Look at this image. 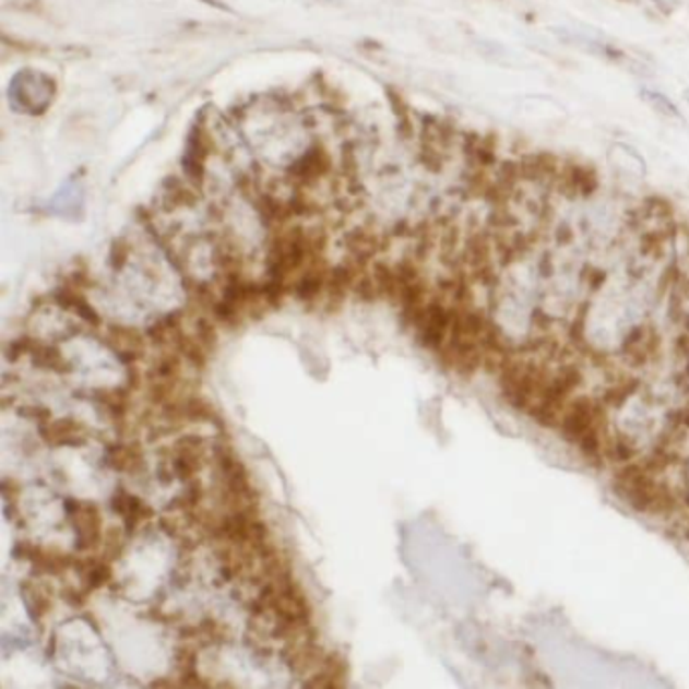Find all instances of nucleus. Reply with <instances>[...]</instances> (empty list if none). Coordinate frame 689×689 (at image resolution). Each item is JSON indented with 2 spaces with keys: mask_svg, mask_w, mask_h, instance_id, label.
I'll list each match as a JSON object with an SVG mask.
<instances>
[{
  "mask_svg": "<svg viewBox=\"0 0 689 689\" xmlns=\"http://www.w3.org/2000/svg\"><path fill=\"white\" fill-rule=\"evenodd\" d=\"M104 550H102V556L109 560V562H114V560H118L120 555H122L123 550V536L120 530H109L108 534H104Z\"/></svg>",
  "mask_w": 689,
  "mask_h": 689,
  "instance_id": "24",
  "label": "nucleus"
},
{
  "mask_svg": "<svg viewBox=\"0 0 689 689\" xmlns=\"http://www.w3.org/2000/svg\"><path fill=\"white\" fill-rule=\"evenodd\" d=\"M142 384H144L142 370L135 365H128V382H126V387L134 392L138 391V389H142Z\"/></svg>",
  "mask_w": 689,
  "mask_h": 689,
  "instance_id": "28",
  "label": "nucleus"
},
{
  "mask_svg": "<svg viewBox=\"0 0 689 689\" xmlns=\"http://www.w3.org/2000/svg\"><path fill=\"white\" fill-rule=\"evenodd\" d=\"M19 494H21V486H19L14 479H11V477H4V482H2V496H4L7 503L19 500Z\"/></svg>",
  "mask_w": 689,
  "mask_h": 689,
  "instance_id": "29",
  "label": "nucleus"
},
{
  "mask_svg": "<svg viewBox=\"0 0 689 689\" xmlns=\"http://www.w3.org/2000/svg\"><path fill=\"white\" fill-rule=\"evenodd\" d=\"M197 627H199V637L206 639L211 645H225L230 639L227 625L216 621L215 617H204Z\"/></svg>",
  "mask_w": 689,
  "mask_h": 689,
  "instance_id": "21",
  "label": "nucleus"
},
{
  "mask_svg": "<svg viewBox=\"0 0 689 689\" xmlns=\"http://www.w3.org/2000/svg\"><path fill=\"white\" fill-rule=\"evenodd\" d=\"M161 530H163L164 534H168L170 538H178L180 536V527H178V520L175 518H163L161 520Z\"/></svg>",
  "mask_w": 689,
  "mask_h": 689,
  "instance_id": "30",
  "label": "nucleus"
},
{
  "mask_svg": "<svg viewBox=\"0 0 689 689\" xmlns=\"http://www.w3.org/2000/svg\"><path fill=\"white\" fill-rule=\"evenodd\" d=\"M194 330H197L194 338L199 340L206 351H215L216 344H218V332H216V325L213 324L211 320H206V318H199V320H197V324H194Z\"/></svg>",
  "mask_w": 689,
  "mask_h": 689,
  "instance_id": "23",
  "label": "nucleus"
},
{
  "mask_svg": "<svg viewBox=\"0 0 689 689\" xmlns=\"http://www.w3.org/2000/svg\"><path fill=\"white\" fill-rule=\"evenodd\" d=\"M19 413H21L25 419L37 420L39 425L51 420V415H54L51 408H47V406H21Z\"/></svg>",
  "mask_w": 689,
  "mask_h": 689,
  "instance_id": "27",
  "label": "nucleus"
},
{
  "mask_svg": "<svg viewBox=\"0 0 689 689\" xmlns=\"http://www.w3.org/2000/svg\"><path fill=\"white\" fill-rule=\"evenodd\" d=\"M451 325V306H447L443 299H429L419 325L415 328L419 332L420 344L432 352H439L449 336Z\"/></svg>",
  "mask_w": 689,
  "mask_h": 689,
  "instance_id": "3",
  "label": "nucleus"
},
{
  "mask_svg": "<svg viewBox=\"0 0 689 689\" xmlns=\"http://www.w3.org/2000/svg\"><path fill=\"white\" fill-rule=\"evenodd\" d=\"M35 344H37V340L31 338V336H19V338L11 340L9 344H7V351H4V358L14 365V363H19L25 354H31L33 348H35Z\"/></svg>",
  "mask_w": 689,
  "mask_h": 689,
  "instance_id": "22",
  "label": "nucleus"
},
{
  "mask_svg": "<svg viewBox=\"0 0 689 689\" xmlns=\"http://www.w3.org/2000/svg\"><path fill=\"white\" fill-rule=\"evenodd\" d=\"M130 259V245L126 241H116L111 245V253H109V263L116 271H122Z\"/></svg>",
  "mask_w": 689,
  "mask_h": 689,
  "instance_id": "25",
  "label": "nucleus"
},
{
  "mask_svg": "<svg viewBox=\"0 0 689 689\" xmlns=\"http://www.w3.org/2000/svg\"><path fill=\"white\" fill-rule=\"evenodd\" d=\"M109 506H111V510L116 514L122 515L126 534H134L140 524H144V522H149V520L154 518V510L140 500L138 496L126 491V489H118L111 496Z\"/></svg>",
  "mask_w": 689,
  "mask_h": 689,
  "instance_id": "7",
  "label": "nucleus"
},
{
  "mask_svg": "<svg viewBox=\"0 0 689 689\" xmlns=\"http://www.w3.org/2000/svg\"><path fill=\"white\" fill-rule=\"evenodd\" d=\"M9 95H11V104H13L14 109L28 114V116H39L54 102V80L45 73H39V71L25 69V71L14 75Z\"/></svg>",
  "mask_w": 689,
  "mask_h": 689,
  "instance_id": "1",
  "label": "nucleus"
},
{
  "mask_svg": "<svg viewBox=\"0 0 689 689\" xmlns=\"http://www.w3.org/2000/svg\"><path fill=\"white\" fill-rule=\"evenodd\" d=\"M95 401L104 406L109 419L114 420L118 427L126 425L128 413L132 408V391L128 387H116V389H99L94 392Z\"/></svg>",
  "mask_w": 689,
  "mask_h": 689,
  "instance_id": "11",
  "label": "nucleus"
},
{
  "mask_svg": "<svg viewBox=\"0 0 689 689\" xmlns=\"http://www.w3.org/2000/svg\"><path fill=\"white\" fill-rule=\"evenodd\" d=\"M180 365H182L180 352L175 351V348L163 352L150 368L149 380H178Z\"/></svg>",
  "mask_w": 689,
  "mask_h": 689,
  "instance_id": "18",
  "label": "nucleus"
},
{
  "mask_svg": "<svg viewBox=\"0 0 689 689\" xmlns=\"http://www.w3.org/2000/svg\"><path fill=\"white\" fill-rule=\"evenodd\" d=\"M108 463L111 470L123 474H138L144 470V451L140 443H111L108 446Z\"/></svg>",
  "mask_w": 689,
  "mask_h": 689,
  "instance_id": "12",
  "label": "nucleus"
},
{
  "mask_svg": "<svg viewBox=\"0 0 689 689\" xmlns=\"http://www.w3.org/2000/svg\"><path fill=\"white\" fill-rule=\"evenodd\" d=\"M146 332L130 328V325H109L106 344L111 352L118 354V358L123 365H135L142 356H144V346H146Z\"/></svg>",
  "mask_w": 689,
  "mask_h": 689,
  "instance_id": "5",
  "label": "nucleus"
},
{
  "mask_svg": "<svg viewBox=\"0 0 689 689\" xmlns=\"http://www.w3.org/2000/svg\"><path fill=\"white\" fill-rule=\"evenodd\" d=\"M83 429L85 425H82L80 420L66 417V419L43 423L39 425V435L47 446L82 447L87 443V439L83 437Z\"/></svg>",
  "mask_w": 689,
  "mask_h": 689,
  "instance_id": "9",
  "label": "nucleus"
},
{
  "mask_svg": "<svg viewBox=\"0 0 689 689\" xmlns=\"http://www.w3.org/2000/svg\"><path fill=\"white\" fill-rule=\"evenodd\" d=\"M639 99L643 102V106L660 120V122L669 126V128H679L684 130L688 126V120L684 116L681 108L677 106L676 102L669 97V95L657 90V87H649L643 85L639 90Z\"/></svg>",
  "mask_w": 689,
  "mask_h": 689,
  "instance_id": "6",
  "label": "nucleus"
},
{
  "mask_svg": "<svg viewBox=\"0 0 689 689\" xmlns=\"http://www.w3.org/2000/svg\"><path fill=\"white\" fill-rule=\"evenodd\" d=\"M348 662L340 651L325 653V660L318 672H313V677L306 679V686L310 688L338 689L348 684Z\"/></svg>",
  "mask_w": 689,
  "mask_h": 689,
  "instance_id": "8",
  "label": "nucleus"
},
{
  "mask_svg": "<svg viewBox=\"0 0 689 689\" xmlns=\"http://www.w3.org/2000/svg\"><path fill=\"white\" fill-rule=\"evenodd\" d=\"M608 161L613 163V168L619 173V176H631L635 180H641L648 175V164L643 161V156L625 142H617L610 146Z\"/></svg>",
  "mask_w": 689,
  "mask_h": 689,
  "instance_id": "10",
  "label": "nucleus"
},
{
  "mask_svg": "<svg viewBox=\"0 0 689 689\" xmlns=\"http://www.w3.org/2000/svg\"><path fill=\"white\" fill-rule=\"evenodd\" d=\"M173 348L180 352L182 358L194 366V368L204 370L206 360H209V351L204 348L199 340L190 338V336H187V334L180 330V332L176 334L175 340H173Z\"/></svg>",
  "mask_w": 689,
  "mask_h": 689,
  "instance_id": "17",
  "label": "nucleus"
},
{
  "mask_svg": "<svg viewBox=\"0 0 689 689\" xmlns=\"http://www.w3.org/2000/svg\"><path fill=\"white\" fill-rule=\"evenodd\" d=\"M180 408H182V420H194V423H218L215 406L209 401H204L203 396H187L180 399Z\"/></svg>",
  "mask_w": 689,
  "mask_h": 689,
  "instance_id": "19",
  "label": "nucleus"
},
{
  "mask_svg": "<svg viewBox=\"0 0 689 689\" xmlns=\"http://www.w3.org/2000/svg\"><path fill=\"white\" fill-rule=\"evenodd\" d=\"M21 593H23V601L27 605L28 617L33 621L41 622L54 610V598L43 589L41 584L33 582L31 579L23 581L21 582Z\"/></svg>",
  "mask_w": 689,
  "mask_h": 689,
  "instance_id": "14",
  "label": "nucleus"
},
{
  "mask_svg": "<svg viewBox=\"0 0 689 689\" xmlns=\"http://www.w3.org/2000/svg\"><path fill=\"white\" fill-rule=\"evenodd\" d=\"M182 320H185V311L182 310L166 313L163 318H158L150 328H146V338L154 346H173V340L182 330L180 328Z\"/></svg>",
  "mask_w": 689,
  "mask_h": 689,
  "instance_id": "15",
  "label": "nucleus"
},
{
  "mask_svg": "<svg viewBox=\"0 0 689 689\" xmlns=\"http://www.w3.org/2000/svg\"><path fill=\"white\" fill-rule=\"evenodd\" d=\"M13 556L19 560H27L41 574H63L66 570H73V556L63 555L54 548H43L37 542H16Z\"/></svg>",
  "mask_w": 689,
  "mask_h": 689,
  "instance_id": "4",
  "label": "nucleus"
},
{
  "mask_svg": "<svg viewBox=\"0 0 689 689\" xmlns=\"http://www.w3.org/2000/svg\"><path fill=\"white\" fill-rule=\"evenodd\" d=\"M33 356V365L37 368H45V370H54L57 375H69L73 370V365L69 363L68 358L61 354V351L57 346L51 344H35V348L31 352Z\"/></svg>",
  "mask_w": 689,
  "mask_h": 689,
  "instance_id": "16",
  "label": "nucleus"
},
{
  "mask_svg": "<svg viewBox=\"0 0 689 689\" xmlns=\"http://www.w3.org/2000/svg\"><path fill=\"white\" fill-rule=\"evenodd\" d=\"M90 591L87 589H73V586H63V591H61V596H63V601L71 605L73 608H83L87 605V598H90Z\"/></svg>",
  "mask_w": 689,
  "mask_h": 689,
  "instance_id": "26",
  "label": "nucleus"
},
{
  "mask_svg": "<svg viewBox=\"0 0 689 689\" xmlns=\"http://www.w3.org/2000/svg\"><path fill=\"white\" fill-rule=\"evenodd\" d=\"M54 299L55 304H57L61 310L78 313L87 324L102 325L99 313L90 306V301L83 296L82 289H78V287H73V285H66V287H61V289L55 294Z\"/></svg>",
  "mask_w": 689,
  "mask_h": 689,
  "instance_id": "13",
  "label": "nucleus"
},
{
  "mask_svg": "<svg viewBox=\"0 0 689 689\" xmlns=\"http://www.w3.org/2000/svg\"><path fill=\"white\" fill-rule=\"evenodd\" d=\"M83 579H85V589H87L90 593L104 589V586L109 584L111 579H114L111 562L102 556V558L95 562L94 567L90 568V570L83 574Z\"/></svg>",
  "mask_w": 689,
  "mask_h": 689,
  "instance_id": "20",
  "label": "nucleus"
},
{
  "mask_svg": "<svg viewBox=\"0 0 689 689\" xmlns=\"http://www.w3.org/2000/svg\"><path fill=\"white\" fill-rule=\"evenodd\" d=\"M69 520L75 530V548L80 553H92L104 544V518L94 501L68 500Z\"/></svg>",
  "mask_w": 689,
  "mask_h": 689,
  "instance_id": "2",
  "label": "nucleus"
}]
</instances>
